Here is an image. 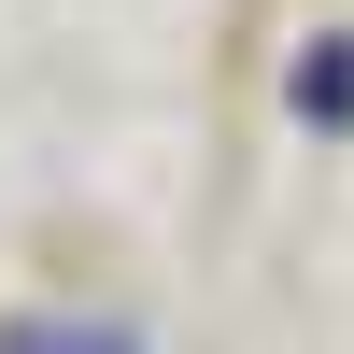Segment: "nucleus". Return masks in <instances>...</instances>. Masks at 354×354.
I'll return each mask as SVG.
<instances>
[{"label":"nucleus","mask_w":354,"mask_h":354,"mask_svg":"<svg viewBox=\"0 0 354 354\" xmlns=\"http://www.w3.org/2000/svg\"><path fill=\"white\" fill-rule=\"evenodd\" d=\"M0 354H156L128 312H0Z\"/></svg>","instance_id":"1"},{"label":"nucleus","mask_w":354,"mask_h":354,"mask_svg":"<svg viewBox=\"0 0 354 354\" xmlns=\"http://www.w3.org/2000/svg\"><path fill=\"white\" fill-rule=\"evenodd\" d=\"M298 128H354V43H298Z\"/></svg>","instance_id":"2"}]
</instances>
